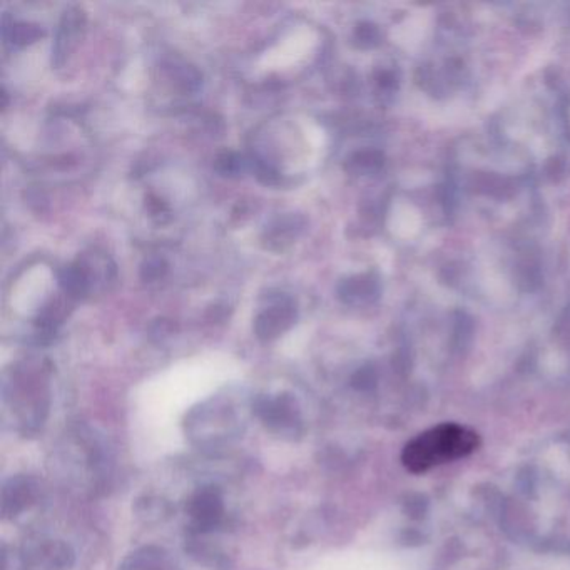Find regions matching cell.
Wrapping results in <instances>:
<instances>
[{
	"mask_svg": "<svg viewBox=\"0 0 570 570\" xmlns=\"http://www.w3.org/2000/svg\"><path fill=\"white\" fill-rule=\"evenodd\" d=\"M480 446V435L459 423H440L405 446L402 463L408 472L425 473L448 462L463 459Z\"/></svg>",
	"mask_w": 570,
	"mask_h": 570,
	"instance_id": "6da1fadb",
	"label": "cell"
},
{
	"mask_svg": "<svg viewBox=\"0 0 570 570\" xmlns=\"http://www.w3.org/2000/svg\"><path fill=\"white\" fill-rule=\"evenodd\" d=\"M298 317V309L292 298L279 294L254 320V333L260 340H275L290 330Z\"/></svg>",
	"mask_w": 570,
	"mask_h": 570,
	"instance_id": "7a4b0ae2",
	"label": "cell"
},
{
	"mask_svg": "<svg viewBox=\"0 0 570 570\" xmlns=\"http://www.w3.org/2000/svg\"><path fill=\"white\" fill-rule=\"evenodd\" d=\"M85 24V14L79 7H69L60 17L56 32V41L52 45V64L60 68L69 57L77 37Z\"/></svg>",
	"mask_w": 570,
	"mask_h": 570,
	"instance_id": "3957f363",
	"label": "cell"
},
{
	"mask_svg": "<svg viewBox=\"0 0 570 570\" xmlns=\"http://www.w3.org/2000/svg\"><path fill=\"white\" fill-rule=\"evenodd\" d=\"M305 226V220L298 214H288L279 216L269 226H266L265 243L266 248L269 250H283L288 245H292L293 239L301 233Z\"/></svg>",
	"mask_w": 570,
	"mask_h": 570,
	"instance_id": "277c9868",
	"label": "cell"
},
{
	"mask_svg": "<svg viewBox=\"0 0 570 570\" xmlns=\"http://www.w3.org/2000/svg\"><path fill=\"white\" fill-rule=\"evenodd\" d=\"M91 283L92 281L89 278V273L81 261L64 266L59 271V286L74 300H81L84 296H87V293L91 290Z\"/></svg>",
	"mask_w": 570,
	"mask_h": 570,
	"instance_id": "5b68a950",
	"label": "cell"
},
{
	"mask_svg": "<svg viewBox=\"0 0 570 570\" xmlns=\"http://www.w3.org/2000/svg\"><path fill=\"white\" fill-rule=\"evenodd\" d=\"M2 37L5 42H11L12 45H28L39 41L44 37V28L34 22H14L9 19V15H4L2 19Z\"/></svg>",
	"mask_w": 570,
	"mask_h": 570,
	"instance_id": "8992f818",
	"label": "cell"
},
{
	"mask_svg": "<svg viewBox=\"0 0 570 570\" xmlns=\"http://www.w3.org/2000/svg\"><path fill=\"white\" fill-rule=\"evenodd\" d=\"M376 294L375 279L370 277H353L348 278L338 286V296L345 303H360V301H370Z\"/></svg>",
	"mask_w": 570,
	"mask_h": 570,
	"instance_id": "52a82bcc",
	"label": "cell"
},
{
	"mask_svg": "<svg viewBox=\"0 0 570 570\" xmlns=\"http://www.w3.org/2000/svg\"><path fill=\"white\" fill-rule=\"evenodd\" d=\"M245 167V159L241 154L235 151H224L216 156L214 169L224 178H235Z\"/></svg>",
	"mask_w": 570,
	"mask_h": 570,
	"instance_id": "ba28073f",
	"label": "cell"
},
{
	"mask_svg": "<svg viewBox=\"0 0 570 570\" xmlns=\"http://www.w3.org/2000/svg\"><path fill=\"white\" fill-rule=\"evenodd\" d=\"M171 70H173L174 81L181 87L182 91H196L203 83L201 74L193 66L182 64V66H174Z\"/></svg>",
	"mask_w": 570,
	"mask_h": 570,
	"instance_id": "9c48e42d",
	"label": "cell"
},
{
	"mask_svg": "<svg viewBox=\"0 0 570 570\" xmlns=\"http://www.w3.org/2000/svg\"><path fill=\"white\" fill-rule=\"evenodd\" d=\"M166 260L159 258V256H149L142 261L140 265V275L142 281H157V279L165 278L167 273Z\"/></svg>",
	"mask_w": 570,
	"mask_h": 570,
	"instance_id": "30bf717a",
	"label": "cell"
},
{
	"mask_svg": "<svg viewBox=\"0 0 570 570\" xmlns=\"http://www.w3.org/2000/svg\"><path fill=\"white\" fill-rule=\"evenodd\" d=\"M380 165H381V154L376 153V151H362V153L353 154L348 163L349 169H353L357 173L373 171Z\"/></svg>",
	"mask_w": 570,
	"mask_h": 570,
	"instance_id": "8fae6325",
	"label": "cell"
},
{
	"mask_svg": "<svg viewBox=\"0 0 570 570\" xmlns=\"http://www.w3.org/2000/svg\"><path fill=\"white\" fill-rule=\"evenodd\" d=\"M355 39H357L358 44L363 45V47L373 45L376 39H378V30H376L375 26H372V24H360V26L357 28V32H355Z\"/></svg>",
	"mask_w": 570,
	"mask_h": 570,
	"instance_id": "7c38bea8",
	"label": "cell"
},
{
	"mask_svg": "<svg viewBox=\"0 0 570 570\" xmlns=\"http://www.w3.org/2000/svg\"><path fill=\"white\" fill-rule=\"evenodd\" d=\"M146 208L151 213L154 220L161 221V216H167L169 209H167L166 203L156 196H148L146 197Z\"/></svg>",
	"mask_w": 570,
	"mask_h": 570,
	"instance_id": "4fadbf2b",
	"label": "cell"
},
{
	"mask_svg": "<svg viewBox=\"0 0 570 570\" xmlns=\"http://www.w3.org/2000/svg\"><path fill=\"white\" fill-rule=\"evenodd\" d=\"M254 166H256V176H258V180L260 181L269 182H275L277 180H278V173L273 169V167L269 166L266 161H261V159H258V161H254Z\"/></svg>",
	"mask_w": 570,
	"mask_h": 570,
	"instance_id": "5bb4252c",
	"label": "cell"
},
{
	"mask_svg": "<svg viewBox=\"0 0 570 570\" xmlns=\"http://www.w3.org/2000/svg\"><path fill=\"white\" fill-rule=\"evenodd\" d=\"M173 328H174V325L171 321L161 318V320L154 321L151 325V333L157 334V336H161L159 333H163V336H166L173 332Z\"/></svg>",
	"mask_w": 570,
	"mask_h": 570,
	"instance_id": "9a60e30c",
	"label": "cell"
}]
</instances>
